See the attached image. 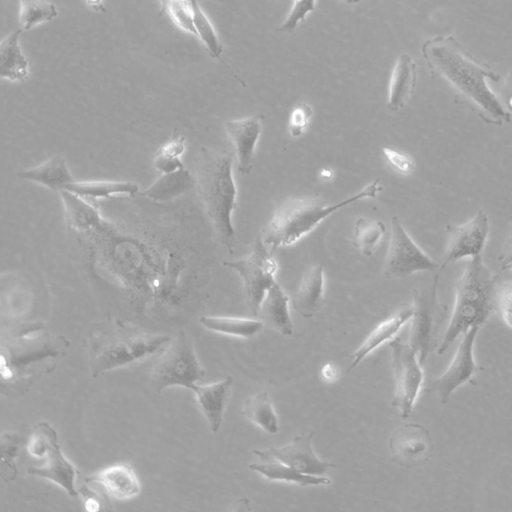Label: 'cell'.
<instances>
[{
	"label": "cell",
	"mask_w": 512,
	"mask_h": 512,
	"mask_svg": "<svg viewBox=\"0 0 512 512\" xmlns=\"http://www.w3.org/2000/svg\"><path fill=\"white\" fill-rule=\"evenodd\" d=\"M423 58L434 76L443 78L456 96L486 124L502 126L510 115L489 88L486 79L499 82L500 76L477 60L453 36H436L425 41Z\"/></svg>",
	"instance_id": "obj_1"
},
{
	"label": "cell",
	"mask_w": 512,
	"mask_h": 512,
	"mask_svg": "<svg viewBox=\"0 0 512 512\" xmlns=\"http://www.w3.org/2000/svg\"><path fill=\"white\" fill-rule=\"evenodd\" d=\"M69 341L41 326L31 325L10 332L1 341V390L22 395L44 375L51 373L65 356Z\"/></svg>",
	"instance_id": "obj_2"
},
{
	"label": "cell",
	"mask_w": 512,
	"mask_h": 512,
	"mask_svg": "<svg viewBox=\"0 0 512 512\" xmlns=\"http://www.w3.org/2000/svg\"><path fill=\"white\" fill-rule=\"evenodd\" d=\"M170 339L121 320L102 321L89 332L85 344L91 375L96 378L141 361L162 350Z\"/></svg>",
	"instance_id": "obj_3"
},
{
	"label": "cell",
	"mask_w": 512,
	"mask_h": 512,
	"mask_svg": "<svg viewBox=\"0 0 512 512\" xmlns=\"http://www.w3.org/2000/svg\"><path fill=\"white\" fill-rule=\"evenodd\" d=\"M498 278L485 265L482 255L468 259L455 285L454 305L437 348L438 355L444 354L472 326H482L496 312Z\"/></svg>",
	"instance_id": "obj_4"
},
{
	"label": "cell",
	"mask_w": 512,
	"mask_h": 512,
	"mask_svg": "<svg viewBox=\"0 0 512 512\" xmlns=\"http://www.w3.org/2000/svg\"><path fill=\"white\" fill-rule=\"evenodd\" d=\"M234 153L202 147L196 158V183L208 217L226 249L233 253L232 213L237 204L233 177Z\"/></svg>",
	"instance_id": "obj_5"
},
{
	"label": "cell",
	"mask_w": 512,
	"mask_h": 512,
	"mask_svg": "<svg viewBox=\"0 0 512 512\" xmlns=\"http://www.w3.org/2000/svg\"><path fill=\"white\" fill-rule=\"evenodd\" d=\"M381 190L377 178L357 194L335 204L316 197L288 198L278 206L271 220L263 227L262 240L273 254L276 249L298 241L337 210L362 199L375 198Z\"/></svg>",
	"instance_id": "obj_6"
},
{
	"label": "cell",
	"mask_w": 512,
	"mask_h": 512,
	"mask_svg": "<svg viewBox=\"0 0 512 512\" xmlns=\"http://www.w3.org/2000/svg\"><path fill=\"white\" fill-rule=\"evenodd\" d=\"M439 274L426 284L413 289L412 317L408 343L423 366L429 355L437 350L440 331L447 319V306L437 297Z\"/></svg>",
	"instance_id": "obj_7"
},
{
	"label": "cell",
	"mask_w": 512,
	"mask_h": 512,
	"mask_svg": "<svg viewBox=\"0 0 512 512\" xmlns=\"http://www.w3.org/2000/svg\"><path fill=\"white\" fill-rule=\"evenodd\" d=\"M204 376L191 338L185 331H179L162 349L152 369L151 383L161 393L171 387L191 389Z\"/></svg>",
	"instance_id": "obj_8"
},
{
	"label": "cell",
	"mask_w": 512,
	"mask_h": 512,
	"mask_svg": "<svg viewBox=\"0 0 512 512\" xmlns=\"http://www.w3.org/2000/svg\"><path fill=\"white\" fill-rule=\"evenodd\" d=\"M223 265L239 273L243 281L246 304L257 317L267 291L276 283L277 271V264L261 235L256 237L253 249L246 258L224 261Z\"/></svg>",
	"instance_id": "obj_9"
},
{
	"label": "cell",
	"mask_w": 512,
	"mask_h": 512,
	"mask_svg": "<svg viewBox=\"0 0 512 512\" xmlns=\"http://www.w3.org/2000/svg\"><path fill=\"white\" fill-rule=\"evenodd\" d=\"M395 390L391 405L403 419L410 416L424 383V373L418 356L409 343L400 337L389 341Z\"/></svg>",
	"instance_id": "obj_10"
},
{
	"label": "cell",
	"mask_w": 512,
	"mask_h": 512,
	"mask_svg": "<svg viewBox=\"0 0 512 512\" xmlns=\"http://www.w3.org/2000/svg\"><path fill=\"white\" fill-rule=\"evenodd\" d=\"M440 269L409 236L398 216L391 218V235L383 264L385 278H405L422 271Z\"/></svg>",
	"instance_id": "obj_11"
},
{
	"label": "cell",
	"mask_w": 512,
	"mask_h": 512,
	"mask_svg": "<svg viewBox=\"0 0 512 512\" xmlns=\"http://www.w3.org/2000/svg\"><path fill=\"white\" fill-rule=\"evenodd\" d=\"M481 326H472L465 334L446 368L437 378L430 379L426 391L437 396L441 404H446L453 392L465 383L475 384V374L482 370L474 357V346Z\"/></svg>",
	"instance_id": "obj_12"
},
{
	"label": "cell",
	"mask_w": 512,
	"mask_h": 512,
	"mask_svg": "<svg viewBox=\"0 0 512 512\" xmlns=\"http://www.w3.org/2000/svg\"><path fill=\"white\" fill-rule=\"evenodd\" d=\"M489 231V216L483 209L465 223L447 225L448 240L440 270L464 258L482 255Z\"/></svg>",
	"instance_id": "obj_13"
},
{
	"label": "cell",
	"mask_w": 512,
	"mask_h": 512,
	"mask_svg": "<svg viewBox=\"0 0 512 512\" xmlns=\"http://www.w3.org/2000/svg\"><path fill=\"white\" fill-rule=\"evenodd\" d=\"M433 447L430 432L418 423L403 424L389 438L392 462L407 469L425 464Z\"/></svg>",
	"instance_id": "obj_14"
},
{
	"label": "cell",
	"mask_w": 512,
	"mask_h": 512,
	"mask_svg": "<svg viewBox=\"0 0 512 512\" xmlns=\"http://www.w3.org/2000/svg\"><path fill=\"white\" fill-rule=\"evenodd\" d=\"M38 424L46 439V463L41 467H29L28 474L47 479L62 488L70 497H77L79 494L75 486L77 470L62 453L57 431L47 422Z\"/></svg>",
	"instance_id": "obj_15"
},
{
	"label": "cell",
	"mask_w": 512,
	"mask_h": 512,
	"mask_svg": "<svg viewBox=\"0 0 512 512\" xmlns=\"http://www.w3.org/2000/svg\"><path fill=\"white\" fill-rule=\"evenodd\" d=\"M314 432H301L295 435L292 441L282 447H271L270 453L284 464L308 475L324 476L329 468L335 464L319 459L312 448Z\"/></svg>",
	"instance_id": "obj_16"
},
{
	"label": "cell",
	"mask_w": 512,
	"mask_h": 512,
	"mask_svg": "<svg viewBox=\"0 0 512 512\" xmlns=\"http://www.w3.org/2000/svg\"><path fill=\"white\" fill-rule=\"evenodd\" d=\"M263 115L257 114L224 123L225 131L234 145L238 170L249 174L253 168L256 145L262 130Z\"/></svg>",
	"instance_id": "obj_17"
},
{
	"label": "cell",
	"mask_w": 512,
	"mask_h": 512,
	"mask_svg": "<svg viewBox=\"0 0 512 512\" xmlns=\"http://www.w3.org/2000/svg\"><path fill=\"white\" fill-rule=\"evenodd\" d=\"M232 384L233 378L227 376L215 383L195 384L190 389L193 391L196 403L206 418L212 433H217L221 427Z\"/></svg>",
	"instance_id": "obj_18"
},
{
	"label": "cell",
	"mask_w": 512,
	"mask_h": 512,
	"mask_svg": "<svg viewBox=\"0 0 512 512\" xmlns=\"http://www.w3.org/2000/svg\"><path fill=\"white\" fill-rule=\"evenodd\" d=\"M85 482L98 485L108 496L117 500L134 498L141 490L135 471L124 463L109 466L87 477Z\"/></svg>",
	"instance_id": "obj_19"
},
{
	"label": "cell",
	"mask_w": 512,
	"mask_h": 512,
	"mask_svg": "<svg viewBox=\"0 0 512 512\" xmlns=\"http://www.w3.org/2000/svg\"><path fill=\"white\" fill-rule=\"evenodd\" d=\"M253 454L258 457V461L251 463L249 468L266 479L271 481H284L300 486L309 485H328L330 479L325 476H314L303 474L292 467L284 464L275 458L269 450H253Z\"/></svg>",
	"instance_id": "obj_20"
},
{
	"label": "cell",
	"mask_w": 512,
	"mask_h": 512,
	"mask_svg": "<svg viewBox=\"0 0 512 512\" xmlns=\"http://www.w3.org/2000/svg\"><path fill=\"white\" fill-rule=\"evenodd\" d=\"M324 302V269L322 265H314L302 276L292 306L304 318H311L321 310Z\"/></svg>",
	"instance_id": "obj_21"
},
{
	"label": "cell",
	"mask_w": 512,
	"mask_h": 512,
	"mask_svg": "<svg viewBox=\"0 0 512 512\" xmlns=\"http://www.w3.org/2000/svg\"><path fill=\"white\" fill-rule=\"evenodd\" d=\"M412 306H405L379 323L351 355V364L347 371L355 368L367 355L386 341L394 339L401 327L412 317Z\"/></svg>",
	"instance_id": "obj_22"
},
{
	"label": "cell",
	"mask_w": 512,
	"mask_h": 512,
	"mask_svg": "<svg viewBox=\"0 0 512 512\" xmlns=\"http://www.w3.org/2000/svg\"><path fill=\"white\" fill-rule=\"evenodd\" d=\"M417 81L416 64L408 54H401L392 71L387 108L395 112L402 109L412 96Z\"/></svg>",
	"instance_id": "obj_23"
},
{
	"label": "cell",
	"mask_w": 512,
	"mask_h": 512,
	"mask_svg": "<svg viewBox=\"0 0 512 512\" xmlns=\"http://www.w3.org/2000/svg\"><path fill=\"white\" fill-rule=\"evenodd\" d=\"M17 176L54 191H62L66 185L75 181L66 159L61 155L53 156L38 166L19 171Z\"/></svg>",
	"instance_id": "obj_24"
},
{
	"label": "cell",
	"mask_w": 512,
	"mask_h": 512,
	"mask_svg": "<svg viewBox=\"0 0 512 512\" xmlns=\"http://www.w3.org/2000/svg\"><path fill=\"white\" fill-rule=\"evenodd\" d=\"M289 297L276 282L266 293L259 310L263 323L284 336L293 333Z\"/></svg>",
	"instance_id": "obj_25"
},
{
	"label": "cell",
	"mask_w": 512,
	"mask_h": 512,
	"mask_svg": "<svg viewBox=\"0 0 512 512\" xmlns=\"http://www.w3.org/2000/svg\"><path fill=\"white\" fill-rule=\"evenodd\" d=\"M65 191L84 199H105L116 196L134 197L139 187L131 181L89 180L74 181L64 188Z\"/></svg>",
	"instance_id": "obj_26"
},
{
	"label": "cell",
	"mask_w": 512,
	"mask_h": 512,
	"mask_svg": "<svg viewBox=\"0 0 512 512\" xmlns=\"http://www.w3.org/2000/svg\"><path fill=\"white\" fill-rule=\"evenodd\" d=\"M194 184L195 181L190 172L182 168L162 173L141 195L155 202H168L189 191Z\"/></svg>",
	"instance_id": "obj_27"
},
{
	"label": "cell",
	"mask_w": 512,
	"mask_h": 512,
	"mask_svg": "<svg viewBox=\"0 0 512 512\" xmlns=\"http://www.w3.org/2000/svg\"><path fill=\"white\" fill-rule=\"evenodd\" d=\"M22 28L12 31L0 44V76L9 80H23L29 72L28 61L19 46Z\"/></svg>",
	"instance_id": "obj_28"
},
{
	"label": "cell",
	"mask_w": 512,
	"mask_h": 512,
	"mask_svg": "<svg viewBox=\"0 0 512 512\" xmlns=\"http://www.w3.org/2000/svg\"><path fill=\"white\" fill-rule=\"evenodd\" d=\"M241 413L269 434H276L279 431L278 418L266 391L248 397L243 404Z\"/></svg>",
	"instance_id": "obj_29"
},
{
	"label": "cell",
	"mask_w": 512,
	"mask_h": 512,
	"mask_svg": "<svg viewBox=\"0 0 512 512\" xmlns=\"http://www.w3.org/2000/svg\"><path fill=\"white\" fill-rule=\"evenodd\" d=\"M200 323L210 331L240 338L255 336L264 324L262 320L219 316H202Z\"/></svg>",
	"instance_id": "obj_30"
},
{
	"label": "cell",
	"mask_w": 512,
	"mask_h": 512,
	"mask_svg": "<svg viewBox=\"0 0 512 512\" xmlns=\"http://www.w3.org/2000/svg\"><path fill=\"white\" fill-rule=\"evenodd\" d=\"M385 231L382 221L360 217L354 225L353 244L363 255L371 256Z\"/></svg>",
	"instance_id": "obj_31"
},
{
	"label": "cell",
	"mask_w": 512,
	"mask_h": 512,
	"mask_svg": "<svg viewBox=\"0 0 512 512\" xmlns=\"http://www.w3.org/2000/svg\"><path fill=\"white\" fill-rule=\"evenodd\" d=\"M185 152V138L178 133L158 148L153 166L161 173H169L184 168L182 155Z\"/></svg>",
	"instance_id": "obj_32"
},
{
	"label": "cell",
	"mask_w": 512,
	"mask_h": 512,
	"mask_svg": "<svg viewBox=\"0 0 512 512\" xmlns=\"http://www.w3.org/2000/svg\"><path fill=\"white\" fill-rule=\"evenodd\" d=\"M19 3V21L24 30H29L42 22L51 21L58 15L55 4L47 0H19Z\"/></svg>",
	"instance_id": "obj_33"
},
{
	"label": "cell",
	"mask_w": 512,
	"mask_h": 512,
	"mask_svg": "<svg viewBox=\"0 0 512 512\" xmlns=\"http://www.w3.org/2000/svg\"><path fill=\"white\" fill-rule=\"evenodd\" d=\"M188 1L192 11L193 23L197 36L206 47L210 56L212 58L220 59L223 48L211 22L198 5L197 0Z\"/></svg>",
	"instance_id": "obj_34"
},
{
	"label": "cell",
	"mask_w": 512,
	"mask_h": 512,
	"mask_svg": "<svg viewBox=\"0 0 512 512\" xmlns=\"http://www.w3.org/2000/svg\"><path fill=\"white\" fill-rule=\"evenodd\" d=\"M20 438L19 435L13 431L4 432L1 436V469L2 478L4 481L9 482L15 480L17 477V466L15 458L19 450Z\"/></svg>",
	"instance_id": "obj_35"
},
{
	"label": "cell",
	"mask_w": 512,
	"mask_h": 512,
	"mask_svg": "<svg viewBox=\"0 0 512 512\" xmlns=\"http://www.w3.org/2000/svg\"><path fill=\"white\" fill-rule=\"evenodd\" d=\"M315 10V0H294V5L286 20L276 29V32H293L306 15Z\"/></svg>",
	"instance_id": "obj_36"
},
{
	"label": "cell",
	"mask_w": 512,
	"mask_h": 512,
	"mask_svg": "<svg viewBox=\"0 0 512 512\" xmlns=\"http://www.w3.org/2000/svg\"><path fill=\"white\" fill-rule=\"evenodd\" d=\"M172 20L183 30L196 35L197 32L193 23L192 11L188 0L171 3L165 10Z\"/></svg>",
	"instance_id": "obj_37"
},
{
	"label": "cell",
	"mask_w": 512,
	"mask_h": 512,
	"mask_svg": "<svg viewBox=\"0 0 512 512\" xmlns=\"http://www.w3.org/2000/svg\"><path fill=\"white\" fill-rule=\"evenodd\" d=\"M313 114L312 107L305 103H298L290 113L288 129L292 137H299L307 128Z\"/></svg>",
	"instance_id": "obj_38"
},
{
	"label": "cell",
	"mask_w": 512,
	"mask_h": 512,
	"mask_svg": "<svg viewBox=\"0 0 512 512\" xmlns=\"http://www.w3.org/2000/svg\"><path fill=\"white\" fill-rule=\"evenodd\" d=\"M78 493L83 499L84 507L87 511H99L105 510L106 506H110L108 495L101 489L96 490L94 485L85 483L78 490Z\"/></svg>",
	"instance_id": "obj_39"
},
{
	"label": "cell",
	"mask_w": 512,
	"mask_h": 512,
	"mask_svg": "<svg viewBox=\"0 0 512 512\" xmlns=\"http://www.w3.org/2000/svg\"><path fill=\"white\" fill-rule=\"evenodd\" d=\"M496 312L502 321L512 328V282L499 283L496 299Z\"/></svg>",
	"instance_id": "obj_40"
},
{
	"label": "cell",
	"mask_w": 512,
	"mask_h": 512,
	"mask_svg": "<svg viewBox=\"0 0 512 512\" xmlns=\"http://www.w3.org/2000/svg\"><path fill=\"white\" fill-rule=\"evenodd\" d=\"M382 152L387 161L400 173L409 175L414 171L415 163L407 154L388 147H384Z\"/></svg>",
	"instance_id": "obj_41"
},
{
	"label": "cell",
	"mask_w": 512,
	"mask_h": 512,
	"mask_svg": "<svg viewBox=\"0 0 512 512\" xmlns=\"http://www.w3.org/2000/svg\"><path fill=\"white\" fill-rule=\"evenodd\" d=\"M497 98L502 107L512 115V70L508 72L504 81L500 85Z\"/></svg>",
	"instance_id": "obj_42"
},
{
	"label": "cell",
	"mask_w": 512,
	"mask_h": 512,
	"mask_svg": "<svg viewBox=\"0 0 512 512\" xmlns=\"http://www.w3.org/2000/svg\"><path fill=\"white\" fill-rule=\"evenodd\" d=\"M497 259L501 264V268L512 263V231L505 240L503 248Z\"/></svg>",
	"instance_id": "obj_43"
},
{
	"label": "cell",
	"mask_w": 512,
	"mask_h": 512,
	"mask_svg": "<svg viewBox=\"0 0 512 512\" xmlns=\"http://www.w3.org/2000/svg\"><path fill=\"white\" fill-rule=\"evenodd\" d=\"M321 376L326 381H334L337 378V370L331 364H326L321 369Z\"/></svg>",
	"instance_id": "obj_44"
},
{
	"label": "cell",
	"mask_w": 512,
	"mask_h": 512,
	"mask_svg": "<svg viewBox=\"0 0 512 512\" xmlns=\"http://www.w3.org/2000/svg\"><path fill=\"white\" fill-rule=\"evenodd\" d=\"M87 5H89L94 10H101L104 11L103 6L101 4L102 0H85Z\"/></svg>",
	"instance_id": "obj_45"
},
{
	"label": "cell",
	"mask_w": 512,
	"mask_h": 512,
	"mask_svg": "<svg viewBox=\"0 0 512 512\" xmlns=\"http://www.w3.org/2000/svg\"><path fill=\"white\" fill-rule=\"evenodd\" d=\"M161 1V10L159 11V16H162L165 13L166 8L173 2L182 1V0H160Z\"/></svg>",
	"instance_id": "obj_46"
},
{
	"label": "cell",
	"mask_w": 512,
	"mask_h": 512,
	"mask_svg": "<svg viewBox=\"0 0 512 512\" xmlns=\"http://www.w3.org/2000/svg\"><path fill=\"white\" fill-rule=\"evenodd\" d=\"M507 269L512 270V263H510V264H508V265H506V266L502 267V268L500 269V271L507 270Z\"/></svg>",
	"instance_id": "obj_47"
},
{
	"label": "cell",
	"mask_w": 512,
	"mask_h": 512,
	"mask_svg": "<svg viewBox=\"0 0 512 512\" xmlns=\"http://www.w3.org/2000/svg\"><path fill=\"white\" fill-rule=\"evenodd\" d=\"M348 4L358 3L359 0H344Z\"/></svg>",
	"instance_id": "obj_48"
},
{
	"label": "cell",
	"mask_w": 512,
	"mask_h": 512,
	"mask_svg": "<svg viewBox=\"0 0 512 512\" xmlns=\"http://www.w3.org/2000/svg\"><path fill=\"white\" fill-rule=\"evenodd\" d=\"M271 1H275V0H271Z\"/></svg>",
	"instance_id": "obj_49"
}]
</instances>
